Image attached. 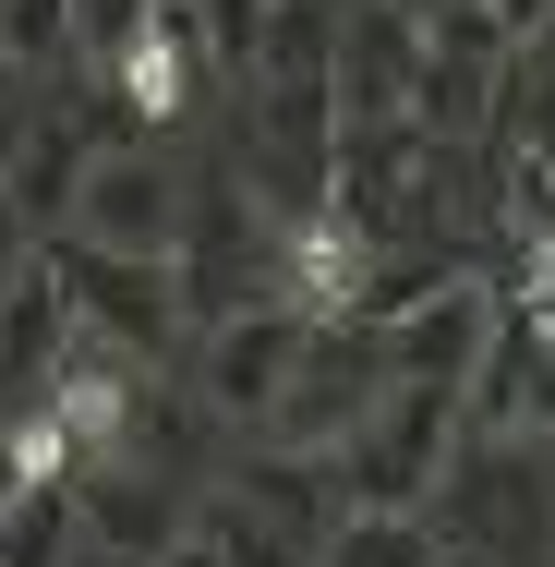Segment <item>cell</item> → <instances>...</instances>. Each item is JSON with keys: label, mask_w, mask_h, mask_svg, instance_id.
Returning <instances> with one entry per match:
<instances>
[{"label": "cell", "mask_w": 555, "mask_h": 567, "mask_svg": "<svg viewBox=\"0 0 555 567\" xmlns=\"http://www.w3.org/2000/svg\"><path fill=\"white\" fill-rule=\"evenodd\" d=\"M435 507H446V532H459L483 567L544 556L555 544V435H459Z\"/></svg>", "instance_id": "1"}, {"label": "cell", "mask_w": 555, "mask_h": 567, "mask_svg": "<svg viewBox=\"0 0 555 567\" xmlns=\"http://www.w3.org/2000/svg\"><path fill=\"white\" fill-rule=\"evenodd\" d=\"M544 567H555V544H544Z\"/></svg>", "instance_id": "19"}, {"label": "cell", "mask_w": 555, "mask_h": 567, "mask_svg": "<svg viewBox=\"0 0 555 567\" xmlns=\"http://www.w3.org/2000/svg\"><path fill=\"white\" fill-rule=\"evenodd\" d=\"M338 12H350V0H338Z\"/></svg>", "instance_id": "20"}, {"label": "cell", "mask_w": 555, "mask_h": 567, "mask_svg": "<svg viewBox=\"0 0 555 567\" xmlns=\"http://www.w3.org/2000/svg\"><path fill=\"white\" fill-rule=\"evenodd\" d=\"M61 567H133V556H97V544H73V556H61Z\"/></svg>", "instance_id": "18"}, {"label": "cell", "mask_w": 555, "mask_h": 567, "mask_svg": "<svg viewBox=\"0 0 555 567\" xmlns=\"http://www.w3.org/2000/svg\"><path fill=\"white\" fill-rule=\"evenodd\" d=\"M446 458H459V386H387L374 411H362V435L327 447L338 471V507H423L446 483Z\"/></svg>", "instance_id": "3"}, {"label": "cell", "mask_w": 555, "mask_h": 567, "mask_svg": "<svg viewBox=\"0 0 555 567\" xmlns=\"http://www.w3.org/2000/svg\"><path fill=\"white\" fill-rule=\"evenodd\" d=\"M61 241H97V254H169L182 241V169L145 157L133 133L85 145L73 194H61Z\"/></svg>", "instance_id": "5"}, {"label": "cell", "mask_w": 555, "mask_h": 567, "mask_svg": "<svg viewBox=\"0 0 555 567\" xmlns=\"http://www.w3.org/2000/svg\"><path fill=\"white\" fill-rule=\"evenodd\" d=\"M327 73H338V0H266L241 85H327Z\"/></svg>", "instance_id": "10"}, {"label": "cell", "mask_w": 555, "mask_h": 567, "mask_svg": "<svg viewBox=\"0 0 555 567\" xmlns=\"http://www.w3.org/2000/svg\"><path fill=\"white\" fill-rule=\"evenodd\" d=\"M483 327H495V290L446 278V290H423L411 315H387V362H399L411 386H471V362H483Z\"/></svg>", "instance_id": "9"}, {"label": "cell", "mask_w": 555, "mask_h": 567, "mask_svg": "<svg viewBox=\"0 0 555 567\" xmlns=\"http://www.w3.org/2000/svg\"><path fill=\"white\" fill-rule=\"evenodd\" d=\"M206 24H194V0H145V24L121 37V61L97 73L110 85V110L133 121V133H169V121H194L206 110Z\"/></svg>", "instance_id": "6"}, {"label": "cell", "mask_w": 555, "mask_h": 567, "mask_svg": "<svg viewBox=\"0 0 555 567\" xmlns=\"http://www.w3.org/2000/svg\"><path fill=\"white\" fill-rule=\"evenodd\" d=\"M194 24H206V61H229V73H254V37H266V0H194Z\"/></svg>", "instance_id": "14"}, {"label": "cell", "mask_w": 555, "mask_h": 567, "mask_svg": "<svg viewBox=\"0 0 555 567\" xmlns=\"http://www.w3.org/2000/svg\"><path fill=\"white\" fill-rule=\"evenodd\" d=\"M61 339H73V302H61V278H49V254H37V278H12L0 290V374H49L61 362Z\"/></svg>", "instance_id": "11"}, {"label": "cell", "mask_w": 555, "mask_h": 567, "mask_svg": "<svg viewBox=\"0 0 555 567\" xmlns=\"http://www.w3.org/2000/svg\"><path fill=\"white\" fill-rule=\"evenodd\" d=\"M49 278H61V302H73V327L121 362H169L182 350V278H169V254H97V241H49Z\"/></svg>", "instance_id": "4"}, {"label": "cell", "mask_w": 555, "mask_h": 567, "mask_svg": "<svg viewBox=\"0 0 555 567\" xmlns=\"http://www.w3.org/2000/svg\"><path fill=\"white\" fill-rule=\"evenodd\" d=\"M73 532H85L97 556L157 567L194 532V483H169V471H145V458H97V471H73Z\"/></svg>", "instance_id": "7"}, {"label": "cell", "mask_w": 555, "mask_h": 567, "mask_svg": "<svg viewBox=\"0 0 555 567\" xmlns=\"http://www.w3.org/2000/svg\"><path fill=\"white\" fill-rule=\"evenodd\" d=\"M133 24H145V0H73V61H85V73H110Z\"/></svg>", "instance_id": "15"}, {"label": "cell", "mask_w": 555, "mask_h": 567, "mask_svg": "<svg viewBox=\"0 0 555 567\" xmlns=\"http://www.w3.org/2000/svg\"><path fill=\"white\" fill-rule=\"evenodd\" d=\"M0 73H24V85L85 73L73 61V0H0Z\"/></svg>", "instance_id": "12"}, {"label": "cell", "mask_w": 555, "mask_h": 567, "mask_svg": "<svg viewBox=\"0 0 555 567\" xmlns=\"http://www.w3.org/2000/svg\"><path fill=\"white\" fill-rule=\"evenodd\" d=\"M302 339H315V315H290V302H241V315H218L206 327V411L218 423H266L278 411V386H290V362H302Z\"/></svg>", "instance_id": "8"}, {"label": "cell", "mask_w": 555, "mask_h": 567, "mask_svg": "<svg viewBox=\"0 0 555 567\" xmlns=\"http://www.w3.org/2000/svg\"><path fill=\"white\" fill-rule=\"evenodd\" d=\"M157 567H229V556H218V544H206V532H182V544H169V556H157Z\"/></svg>", "instance_id": "17"}, {"label": "cell", "mask_w": 555, "mask_h": 567, "mask_svg": "<svg viewBox=\"0 0 555 567\" xmlns=\"http://www.w3.org/2000/svg\"><path fill=\"white\" fill-rule=\"evenodd\" d=\"M37 254H49V241H37V218H24V206H12V182H0V290H12V278H37Z\"/></svg>", "instance_id": "16"}, {"label": "cell", "mask_w": 555, "mask_h": 567, "mask_svg": "<svg viewBox=\"0 0 555 567\" xmlns=\"http://www.w3.org/2000/svg\"><path fill=\"white\" fill-rule=\"evenodd\" d=\"M399 386V362H387V327H362V315H327L315 339H302V362H290V386H278V411L254 423L266 447L290 458H327L362 435V411Z\"/></svg>", "instance_id": "2"}, {"label": "cell", "mask_w": 555, "mask_h": 567, "mask_svg": "<svg viewBox=\"0 0 555 567\" xmlns=\"http://www.w3.org/2000/svg\"><path fill=\"white\" fill-rule=\"evenodd\" d=\"M85 544L73 532V483H24L12 507H0V567H61Z\"/></svg>", "instance_id": "13"}]
</instances>
